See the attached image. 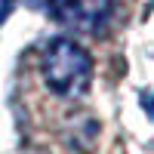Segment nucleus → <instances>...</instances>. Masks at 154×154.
I'll list each match as a JSON object with an SVG mask.
<instances>
[{
    "label": "nucleus",
    "instance_id": "obj_3",
    "mask_svg": "<svg viewBox=\"0 0 154 154\" xmlns=\"http://www.w3.org/2000/svg\"><path fill=\"white\" fill-rule=\"evenodd\" d=\"M142 105H145V111H148V117L154 120V93H148V96L142 99Z\"/></svg>",
    "mask_w": 154,
    "mask_h": 154
},
{
    "label": "nucleus",
    "instance_id": "obj_2",
    "mask_svg": "<svg viewBox=\"0 0 154 154\" xmlns=\"http://www.w3.org/2000/svg\"><path fill=\"white\" fill-rule=\"evenodd\" d=\"M49 16L74 31H99L111 16V0H49Z\"/></svg>",
    "mask_w": 154,
    "mask_h": 154
},
{
    "label": "nucleus",
    "instance_id": "obj_5",
    "mask_svg": "<svg viewBox=\"0 0 154 154\" xmlns=\"http://www.w3.org/2000/svg\"><path fill=\"white\" fill-rule=\"evenodd\" d=\"M25 3H28V6H34V9H37V6H46L49 0H25Z\"/></svg>",
    "mask_w": 154,
    "mask_h": 154
},
{
    "label": "nucleus",
    "instance_id": "obj_4",
    "mask_svg": "<svg viewBox=\"0 0 154 154\" xmlns=\"http://www.w3.org/2000/svg\"><path fill=\"white\" fill-rule=\"evenodd\" d=\"M9 9H12V0H0V22H6Z\"/></svg>",
    "mask_w": 154,
    "mask_h": 154
},
{
    "label": "nucleus",
    "instance_id": "obj_1",
    "mask_svg": "<svg viewBox=\"0 0 154 154\" xmlns=\"http://www.w3.org/2000/svg\"><path fill=\"white\" fill-rule=\"evenodd\" d=\"M40 74L56 96H83L93 80V56L71 37H53L40 53Z\"/></svg>",
    "mask_w": 154,
    "mask_h": 154
}]
</instances>
